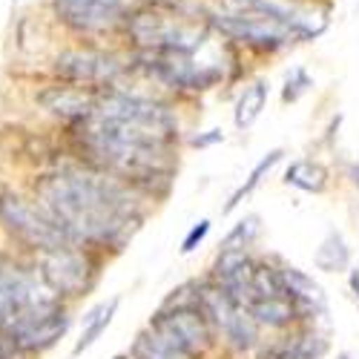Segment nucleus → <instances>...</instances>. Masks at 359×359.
Returning <instances> with one entry per match:
<instances>
[{
    "label": "nucleus",
    "instance_id": "nucleus-15",
    "mask_svg": "<svg viewBox=\"0 0 359 359\" xmlns=\"http://www.w3.org/2000/svg\"><path fill=\"white\" fill-rule=\"evenodd\" d=\"M282 282H285V296L296 305V313H322L325 311V293L322 287L299 267H282Z\"/></svg>",
    "mask_w": 359,
    "mask_h": 359
},
{
    "label": "nucleus",
    "instance_id": "nucleus-31",
    "mask_svg": "<svg viewBox=\"0 0 359 359\" xmlns=\"http://www.w3.org/2000/svg\"><path fill=\"white\" fill-rule=\"evenodd\" d=\"M339 359H351V356H348V353H342V356H339Z\"/></svg>",
    "mask_w": 359,
    "mask_h": 359
},
{
    "label": "nucleus",
    "instance_id": "nucleus-12",
    "mask_svg": "<svg viewBox=\"0 0 359 359\" xmlns=\"http://www.w3.org/2000/svg\"><path fill=\"white\" fill-rule=\"evenodd\" d=\"M69 327V316L67 311L61 308V302L52 305V308H43L32 316H26L23 322H18L15 327H9V337L12 342L23 351V353H35V351H46L52 348L57 339L67 334Z\"/></svg>",
    "mask_w": 359,
    "mask_h": 359
},
{
    "label": "nucleus",
    "instance_id": "nucleus-28",
    "mask_svg": "<svg viewBox=\"0 0 359 359\" xmlns=\"http://www.w3.org/2000/svg\"><path fill=\"white\" fill-rule=\"evenodd\" d=\"M219 141H224V133L222 130H207L204 135H196L193 138V147H213Z\"/></svg>",
    "mask_w": 359,
    "mask_h": 359
},
{
    "label": "nucleus",
    "instance_id": "nucleus-4",
    "mask_svg": "<svg viewBox=\"0 0 359 359\" xmlns=\"http://www.w3.org/2000/svg\"><path fill=\"white\" fill-rule=\"evenodd\" d=\"M52 305H57V293L41 279V273L35 276L12 259L0 256V327L4 331Z\"/></svg>",
    "mask_w": 359,
    "mask_h": 359
},
{
    "label": "nucleus",
    "instance_id": "nucleus-23",
    "mask_svg": "<svg viewBox=\"0 0 359 359\" xmlns=\"http://www.w3.org/2000/svg\"><path fill=\"white\" fill-rule=\"evenodd\" d=\"M285 293V282H282V271L276 267H267V264H256V273H253V299H262V296H282ZM248 302V305H250Z\"/></svg>",
    "mask_w": 359,
    "mask_h": 359
},
{
    "label": "nucleus",
    "instance_id": "nucleus-13",
    "mask_svg": "<svg viewBox=\"0 0 359 359\" xmlns=\"http://www.w3.org/2000/svg\"><path fill=\"white\" fill-rule=\"evenodd\" d=\"M38 101H41V107L46 112L64 118V121H69V124H78V121H83V118L95 109L98 98H95L93 89L61 81L57 86L43 89V93L38 95Z\"/></svg>",
    "mask_w": 359,
    "mask_h": 359
},
{
    "label": "nucleus",
    "instance_id": "nucleus-11",
    "mask_svg": "<svg viewBox=\"0 0 359 359\" xmlns=\"http://www.w3.org/2000/svg\"><path fill=\"white\" fill-rule=\"evenodd\" d=\"M52 12L78 35H101L127 15L124 0H52Z\"/></svg>",
    "mask_w": 359,
    "mask_h": 359
},
{
    "label": "nucleus",
    "instance_id": "nucleus-27",
    "mask_svg": "<svg viewBox=\"0 0 359 359\" xmlns=\"http://www.w3.org/2000/svg\"><path fill=\"white\" fill-rule=\"evenodd\" d=\"M0 359H23V351L12 342V337L0 327Z\"/></svg>",
    "mask_w": 359,
    "mask_h": 359
},
{
    "label": "nucleus",
    "instance_id": "nucleus-18",
    "mask_svg": "<svg viewBox=\"0 0 359 359\" xmlns=\"http://www.w3.org/2000/svg\"><path fill=\"white\" fill-rule=\"evenodd\" d=\"M285 182L305 193H322L327 187V170L319 161H293L285 170Z\"/></svg>",
    "mask_w": 359,
    "mask_h": 359
},
{
    "label": "nucleus",
    "instance_id": "nucleus-33",
    "mask_svg": "<svg viewBox=\"0 0 359 359\" xmlns=\"http://www.w3.org/2000/svg\"><path fill=\"white\" fill-rule=\"evenodd\" d=\"M115 359H130V356H115Z\"/></svg>",
    "mask_w": 359,
    "mask_h": 359
},
{
    "label": "nucleus",
    "instance_id": "nucleus-14",
    "mask_svg": "<svg viewBox=\"0 0 359 359\" xmlns=\"http://www.w3.org/2000/svg\"><path fill=\"white\" fill-rule=\"evenodd\" d=\"M253 273H256V264L248 259L245 250H222V256L216 262V276H219V285L236 299V302H242V305L250 302Z\"/></svg>",
    "mask_w": 359,
    "mask_h": 359
},
{
    "label": "nucleus",
    "instance_id": "nucleus-29",
    "mask_svg": "<svg viewBox=\"0 0 359 359\" xmlns=\"http://www.w3.org/2000/svg\"><path fill=\"white\" fill-rule=\"evenodd\" d=\"M351 290L359 296V271H351Z\"/></svg>",
    "mask_w": 359,
    "mask_h": 359
},
{
    "label": "nucleus",
    "instance_id": "nucleus-21",
    "mask_svg": "<svg viewBox=\"0 0 359 359\" xmlns=\"http://www.w3.org/2000/svg\"><path fill=\"white\" fill-rule=\"evenodd\" d=\"M282 156H285L282 149H271V153H267V156H264V158H262V161H259V164L253 167V172L248 175V182H245L242 187H238V190H236V193L230 196V201H227V207H224V213L236 210V207L242 204V198H245V196H250V193H253V190H256V187L262 184V178H264L267 172H271V170H273V167H276V164L282 161Z\"/></svg>",
    "mask_w": 359,
    "mask_h": 359
},
{
    "label": "nucleus",
    "instance_id": "nucleus-3",
    "mask_svg": "<svg viewBox=\"0 0 359 359\" xmlns=\"http://www.w3.org/2000/svg\"><path fill=\"white\" fill-rule=\"evenodd\" d=\"M124 26H127V38L141 52H158V49L198 52L207 43L204 23L158 6H147L133 15H124Z\"/></svg>",
    "mask_w": 359,
    "mask_h": 359
},
{
    "label": "nucleus",
    "instance_id": "nucleus-2",
    "mask_svg": "<svg viewBox=\"0 0 359 359\" xmlns=\"http://www.w3.org/2000/svg\"><path fill=\"white\" fill-rule=\"evenodd\" d=\"M38 204L55 219L72 245L121 248L138 230L141 213L118 175L93 170H61L35 184Z\"/></svg>",
    "mask_w": 359,
    "mask_h": 359
},
{
    "label": "nucleus",
    "instance_id": "nucleus-5",
    "mask_svg": "<svg viewBox=\"0 0 359 359\" xmlns=\"http://www.w3.org/2000/svg\"><path fill=\"white\" fill-rule=\"evenodd\" d=\"M216 29L230 41H238L250 49L259 52H279L290 43H299L302 35L299 29L271 12H259V9H242V12H227L213 18Z\"/></svg>",
    "mask_w": 359,
    "mask_h": 359
},
{
    "label": "nucleus",
    "instance_id": "nucleus-30",
    "mask_svg": "<svg viewBox=\"0 0 359 359\" xmlns=\"http://www.w3.org/2000/svg\"><path fill=\"white\" fill-rule=\"evenodd\" d=\"M351 175H353V182H356V187H359V164H353V167H351Z\"/></svg>",
    "mask_w": 359,
    "mask_h": 359
},
{
    "label": "nucleus",
    "instance_id": "nucleus-19",
    "mask_svg": "<svg viewBox=\"0 0 359 359\" xmlns=\"http://www.w3.org/2000/svg\"><path fill=\"white\" fill-rule=\"evenodd\" d=\"M267 95H271V89H267L264 81H256V83H250L245 89L242 98H238V104H236V115H233V121H236L238 130L253 127V121L262 115V109L267 104Z\"/></svg>",
    "mask_w": 359,
    "mask_h": 359
},
{
    "label": "nucleus",
    "instance_id": "nucleus-17",
    "mask_svg": "<svg viewBox=\"0 0 359 359\" xmlns=\"http://www.w3.org/2000/svg\"><path fill=\"white\" fill-rule=\"evenodd\" d=\"M133 359H196L193 353L182 351L178 345H172L170 339H164L158 331L149 327L147 334H141L135 339V348H133Z\"/></svg>",
    "mask_w": 359,
    "mask_h": 359
},
{
    "label": "nucleus",
    "instance_id": "nucleus-22",
    "mask_svg": "<svg viewBox=\"0 0 359 359\" xmlns=\"http://www.w3.org/2000/svg\"><path fill=\"white\" fill-rule=\"evenodd\" d=\"M115 311H118V299H112L109 305L95 308L93 313L86 316V327H83V334H81V339H78V345H75V353H83L89 345H93V342L107 331L109 322H112V316H115Z\"/></svg>",
    "mask_w": 359,
    "mask_h": 359
},
{
    "label": "nucleus",
    "instance_id": "nucleus-9",
    "mask_svg": "<svg viewBox=\"0 0 359 359\" xmlns=\"http://www.w3.org/2000/svg\"><path fill=\"white\" fill-rule=\"evenodd\" d=\"M153 331H158L164 339H170L172 345H178L193 356H201L213 345V325L198 308V296L187 305H175L170 311H161L153 319Z\"/></svg>",
    "mask_w": 359,
    "mask_h": 359
},
{
    "label": "nucleus",
    "instance_id": "nucleus-20",
    "mask_svg": "<svg viewBox=\"0 0 359 359\" xmlns=\"http://www.w3.org/2000/svg\"><path fill=\"white\" fill-rule=\"evenodd\" d=\"M313 262H316L319 271H327V273L345 271L348 262H351V250H348V245H345V238H342L339 233H327V238L319 245Z\"/></svg>",
    "mask_w": 359,
    "mask_h": 359
},
{
    "label": "nucleus",
    "instance_id": "nucleus-7",
    "mask_svg": "<svg viewBox=\"0 0 359 359\" xmlns=\"http://www.w3.org/2000/svg\"><path fill=\"white\" fill-rule=\"evenodd\" d=\"M198 308L204 316L210 319V325L236 348V351H248L259 339V322L248 311V305L236 302V299L216 282V285H201L198 287Z\"/></svg>",
    "mask_w": 359,
    "mask_h": 359
},
{
    "label": "nucleus",
    "instance_id": "nucleus-32",
    "mask_svg": "<svg viewBox=\"0 0 359 359\" xmlns=\"http://www.w3.org/2000/svg\"><path fill=\"white\" fill-rule=\"evenodd\" d=\"M293 359H308V356H293Z\"/></svg>",
    "mask_w": 359,
    "mask_h": 359
},
{
    "label": "nucleus",
    "instance_id": "nucleus-1",
    "mask_svg": "<svg viewBox=\"0 0 359 359\" xmlns=\"http://www.w3.org/2000/svg\"><path fill=\"white\" fill-rule=\"evenodd\" d=\"M75 141L89 164L124 182H170L175 118L149 98L107 89L95 109L75 124Z\"/></svg>",
    "mask_w": 359,
    "mask_h": 359
},
{
    "label": "nucleus",
    "instance_id": "nucleus-16",
    "mask_svg": "<svg viewBox=\"0 0 359 359\" xmlns=\"http://www.w3.org/2000/svg\"><path fill=\"white\" fill-rule=\"evenodd\" d=\"M248 311L253 313V319L259 325H267V327H285L290 325L299 313H296V305L282 293V296H262V299H253L248 305Z\"/></svg>",
    "mask_w": 359,
    "mask_h": 359
},
{
    "label": "nucleus",
    "instance_id": "nucleus-26",
    "mask_svg": "<svg viewBox=\"0 0 359 359\" xmlns=\"http://www.w3.org/2000/svg\"><path fill=\"white\" fill-rule=\"evenodd\" d=\"M207 233H210V222H207V219H201L190 233H187V238H184V245H182V253H193L201 242H204V238H207Z\"/></svg>",
    "mask_w": 359,
    "mask_h": 359
},
{
    "label": "nucleus",
    "instance_id": "nucleus-25",
    "mask_svg": "<svg viewBox=\"0 0 359 359\" xmlns=\"http://www.w3.org/2000/svg\"><path fill=\"white\" fill-rule=\"evenodd\" d=\"M259 233V219H248V222H238L230 236L222 242V250H245L250 242H253V236Z\"/></svg>",
    "mask_w": 359,
    "mask_h": 359
},
{
    "label": "nucleus",
    "instance_id": "nucleus-24",
    "mask_svg": "<svg viewBox=\"0 0 359 359\" xmlns=\"http://www.w3.org/2000/svg\"><path fill=\"white\" fill-rule=\"evenodd\" d=\"M311 86H313V78H311L302 67H296V69L287 75V81H285L282 101H285V104H296L305 93H311Z\"/></svg>",
    "mask_w": 359,
    "mask_h": 359
},
{
    "label": "nucleus",
    "instance_id": "nucleus-6",
    "mask_svg": "<svg viewBox=\"0 0 359 359\" xmlns=\"http://www.w3.org/2000/svg\"><path fill=\"white\" fill-rule=\"evenodd\" d=\"M0 224H4L15 238H20L26 248H32L38 253L72 245L69 236L55 224V219L41 204H29L26 198L12 196V193L0 196Z\"/></svg>",
    "mask_w": 359,
    "mask_h": 359
},
{
    "label": "nucleus",
    "instance_id": "nucleus-10",
    "mask_svg": "<svg viewBox=\"0 0 359 359\" xmlns=\"http://www.w3.org/2000/svg\"><path fill=\"white\" fill-rule=\"evenodd\" d=\"M121 72L124 67L118 64V57L95 49H67L55 57V75L86 89H109Z\"/></svg>",
    "mask_w": 359,
    "mask_h": 359
},
{
    "label": "nucleus",
    "instance_id": "nucleus-8",
    "mask_svg": "<svg viewBox=\"0 0 359 359\" xmlns=\"http://www.w3.org/2000/svg\"><path fill=\"white\" fill-rule=\"evenodd\" d=\"M38 273L57 296H81L93 285V259L75 245L38 253Z\"/></svg>",
    "mask_w": 359,
    "mask_h": 359
}]
</instances>
